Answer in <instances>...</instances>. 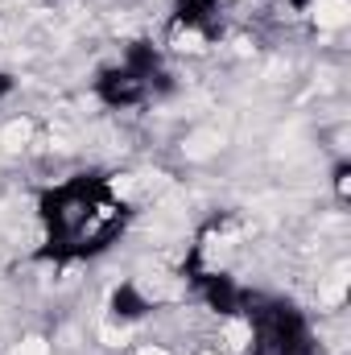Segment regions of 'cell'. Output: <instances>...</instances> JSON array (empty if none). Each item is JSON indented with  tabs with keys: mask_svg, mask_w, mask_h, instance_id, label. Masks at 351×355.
Here are the masks:
<instances>
[{
	"mask_svg": "<svg viewBox=\"0 0 351 355\" xmlns=\"http://www.w3.org/2000/svg\"><path fill=\"white\" fill-rule=\"evenodd\" d=\"M198 285H203V297L211 302V310H219V314H236V310H240V297H244V293L236 289L232 277H223V272H203Z\"/></svg>",
	"mask_w": 351,
	"mask_h": 355,
	"instance_id": "obj_4",
	"label": "cell"
},
{
	"mask_svg": "<svg viewBox=\"0 0 351 355\" xmlns=\"http://www.w3.org/2000/svg\"><path fill=\"white\" fill-rule=\"evenodd\" d=\"M252 355H264V352H252Z\"/></svg>",
	"mask_w": 351,
	"mask_h": 355,
	"instance_id": "obj_9",
	"label": "cell"
},
{
	"mask_svg": "<svg viewBox=\"0 0 351 355\" xmlns=\"http://www.w3.org/2000/svg\"><path fill=\"white\" fill-rule=\"evenodd\" d=\"M95 91H99V99H103L108 107H132V103H141V99H145V83H141L132 71H124V67L99 71Z\"/></svg>",
	"mask_w": 351,
	"mask_h": 355,
	"instance_id": "obj_2",
	"label": "cell"
},
{
	"mask_svg": "<svg viewBox=\"0 0 351 355\" xmlns=\"http://www.w3.org/2000/svg\"><path fill=\"white\" fill-rule=\"evenodd\" d=\"M157 67H162V62H157V50H153L149 42H132V46H128L124 71H132V75H137L141 83H149V79L157 75Z\"/></svg>",
	"mask_w": 351,
	"mask_h": 355,
	"instance_id": "obj_5",
	"label": "cell"
},
{
	"mask_svg": "<svg viewBox=\"0 0 351 355\" xmlns=\"http://www.w3.org/2000/svg\"><path fill=\"white\" fill-rule=\"evenodd\" d=\"M240 306H248L252 331H257V352H273V355H323V347L314 343L306 318L298 306L289 302H268V297H240Z\"/></svg>",
	"mask_w": 351,
	"mask_h": 355,
	"instance_id": "obj_1",
	"label": "cell"
},
{
	"mask_svg": "<svg viewBox=\"0 0 351 355\" xmlns=\"http://www.w3.org/2000/svg\"><path fill=\"white\" fill-rule=\"evenodd\" d=\"M112 310H116V318H141V314L149 310V302H145L132 285H120V289L112 293Z\"/></svg>",
	"mask_w": 351,
	"mask_h": 355,
	"instance_id": "obj_6",
	"label": "cell"
},
{
	"mask_svg": "<svg viewBox=\"0 0 351 355\" xmlns=\"http://www.w3.org/2000/svg\"><path fill=\"white\" fill-rule=\"evenodd\" d=\"M8 91H12V79H8V75H0V95H8Z\"/></svg>",
	"mask_w": 351,
	"mask_h": 355,
	"instance_id": "obj_7",
	"label": "cell"
},
{
	"mask_svg": "<svg viewBox=\"0 0 351 355\" xmlns=\"http://www.w3.org/2000/svg\"><path fill=\"white\" fill-rule=\"evenodd\" d=\"M289 4H293V8H306V4H310V0H289Z\"/></svg>",
	"mask_w": 351,
	"mask_h": 355,
	"instance_id": "obj_8",
	"label": "cell"
},
{
	"mask_svg": "<svg viewBox=\"0 0 351 355\" xmlns=\"http://www.w3.org/2000/svg\"><path fill=\"white\" fill-rule=\"evenodd\" d=\"M174 21L186 25V29H203L207 37H215L219 33V4L215 0H178Z\"/></svg>",
	"mask_w": 351,
	"mask_h": 355,
	"instance_id": "obj_3",
	"label": "cell"
}]
</instances>
